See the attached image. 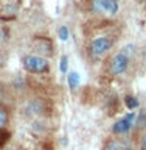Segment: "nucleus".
<instances>
[{"instance_id":"f257e3e1","label":"nucleus","mask_w":146,"mask_h":150,"mask_svg":"<svg viewBox=\"0 0 146 150\" xmlns=\"http://www.w3.org/2000/svg\"><path fill=\"white\" fill-rule=\"evenodd\" d=\"M22 63H23V67L31 74H47L50 70L48 59L41 55H25Z\"/></svg>"},{"instance_id":"f03ea898","label":"nucleus","mask_w":146,"mask_h":150,"mask_svg":"<svg viewBox=\"0 0 146 150\" xmlns=\"http://www.w3.org/2000/svg\"><path fill=\"white\" fill-rule=\"evenodd\" d=\"M112 47V41L107 36H98L90 42V55L93 58H100L106 55Z\"/></svg>"},{"instance_id":"7ed1b4c3","label":"nucleus","mask_w":146,"mask_h":150,"mask_svg":"<svg viewBox=\"0 0 146 150\" xmlns=\"http://www.w3.org/2000/svg\"><path fill=\"white\" fill-rule=\"evenodd\" d=\"M135 122H137V112H128L123 119L115 122L114 127H112V131L115 134H124L135 125Z\"/></svg>"},{"instance_id":"20e7f679","label":"nucleus","mask_w":146,"mask_h":150,"mask_svg":"<svg viewBox=\"0 0 146 150\" xmlns=\"http://www.w3.org/2000/svg\"><path fill=\"white\" fill-rule=\"evenodd\" d=\"M128 64H129V56L124 55L123 52H118L112 56L110 59V74L112 75H121L123 72H126L128 69Z\"/></svg>"},{"instance_id":"39448f33","label":"nucleus","mask_w":146,"mask_h":150,"mask_svg":"<svg viewBox=\"0 0 146 150\" xmlns=\"http://www.w3.org/2000/svg\"><path fill=\"white\" fill-rule=\"evenodd\" d=\"M92 9L95 13L115 14L118 11V2L117 0H92Z\"/></svg>"},{"instance_id":"423d86ee","label":"nucleus","mask_w":146,"mask_h":150,"mask_svg":"<svg viewBox=\"0 0 146 150\" xmlns=\"http://www.w3.org/2000/svg\"><path fill=\"white\" fill-rule=\"evenodd\" d=\"M67 81H68V86L72 88V89L76 88L78 84H79V74L75 72V70L68 72V75H67Z\"/></svg>"},{"instance_id":"0eeeda50","label":"nucleus","mask_w":146,"mask_h":150,"mask_svg":"<svg viewBox=\"0 0 146 150\" xmlns=\"http://www.w3.org/2000/svg\"><path fill=\"white\" fill-rule=\"evenodd\" d=\"M124 103H126V106H128L129 110H132V111L138 106V100L135 97H132V96H126L124 97Z\"/></svg>"},{"instance_id":"6e6552de","label":"nucleus","mask_w":146,"mask_h":150,"mask_svg":"<svg viewBox=\"0 0 146 150\" xmlns=\"http://www.w3.org/2000/svg\"><path fill=\"white\" fill-rule=\"evenodd\" d=\"M58 36H59L61 41H67L68 39V28L65 25H61L59 30H58Z\"/></svg>"},{"instance_id":"1a4fd4ad","label":"nucleus","mask_w":146,"mask_h":150,"mask_svg":"<svg viewBox=\"0 0 146 150\" xmlns=\"http://www.w3.org/2000/svg\"><path fill=\"white\" fill-rule=\"evenodd\" d=\"M67 66H68V58H67V56H61V61H59V70H61V72H62V74H65V72H67Z\"/></svg>"},{"instance_id":"9d476101","label":"nucleus","mask_w":146,"mask_h":150,"mask_svg":"<svg viewBox=\"0 0 146 150\" xmlns=\"http://www.w3.org/2000/svg\"><path fill=\"white\" fill-rule=\"evenodd\" d=\"M104 150H121V145L117 142V141H110V142H107Z\"/></svg>"},{"instance_id":"9b49d317","label":"nucleus","mask_w":146,"mask_h":150,"mask_svg":"<svg viewBox=\"0 0 146 150\" xmlns=\"http://www.w3.org/2000/svg\"><path fill=\"white\" fill-rule=\"evenodd\" d=\"M6 124V111L3 110V108H0V128Z\"/></svg>"},{"instance_id":"f8f14e48","label":"nucleus","mask_w":146,"mask_h":150,"mask_svg":"<svg viewBox=\"0 0 146 150\" xmlns=\"http://www.w3.org/2000/svg\"><path fill=\"white\" fill-rule=\"evenodd\" d=\"M140 145H142V149H146V134H143L142 141H140Z\"/></svg>"},{"instance_id":"ddd939ff","label":"nucleus","mask_w":146,"mask_h":150,"mask_svg":"<svg viewBox=\"0 0 146 150\" xmlns=\"http://www.w3.org/2000/svg\"><path fill=\"white\" fill-rule=\"evenodd\" d=\"M3 38H5V33H3V30H2V28H0V41H2Z\"/></svg>"},{"instance_id":"4468645a","label":"nucleus","mask_w":146,"mask_h":150,"mask_svg":"<svg viewBox=\"0 0 146 150\" xmlns=\"http://www.w3.org/2000/svg\"><path fill=\"white\" fill-rule=\"evenodd\" d=\"M142 150H146V149H142Z\"/></svg>"}]
</instances>
